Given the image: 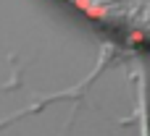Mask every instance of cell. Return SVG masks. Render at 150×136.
<instances>
[{"instance_id": "6da1fadb", "label": "cell", "mask_w": 150, "mask_h": 136, "mask_svg": "<svg viewBox=\"0 0 150 136\" xmlns=\"http://www.w3.org/2000/svg\"><path fill=\"white\" fill-rule=\"evenodd\" d=\"M113 34L150 45V0H69Z\"/></svg>"}]
</instances>
